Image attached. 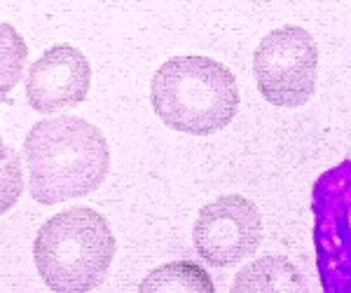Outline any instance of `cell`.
Here are the masks:
<instances>
[{"mask_svg": "<svg viewBox=\"0 0 351 293\" xmlns=\"http://www.w3.org/2000/svg\"><path fill=\"white\" fill-rule=\"evenodd\" d=\"M232 291H302V279L286 258H260L237 274Z\"/></svg>", "mask_w": 351, "mask_h": 293, "instance_id": "ba28073f", "label": "cell"}, {"mask_svg": "<svg viewBox=\"0 0 351 293\" xmlns=\"http://www.w3.org/2000/svg\"><path fill=\"white\" fill-rule=\"evenodd\" d=\"M258 92L276 108H300L319 82V45L300 26H281L260 40L253 54Z\"/></svg>", "mask_w": 351, "mask_h": 293, "instance_id": "5b68a950", "label": "cell"}, {"mask_svg": "<svg viewBox=\"0 0 351 293\" xmlns=\"http://www.w3.org/2000/svg\"><path fill=\"white\" fill-rule=\"evenodd\" d=\"M192 239L195 251L208 266H237L258 251L263 239V213L248 197L220 195L199 209Z\"/></svg>", "mask_w": 351, "mask_h": 293, "instance_id": "8992f818", "label": "cell"}, {"mask_svg": "<svg viewBox=\"0 0 351 293\" xmlns=\"http://www.w3.org/2000/svg\"><path fill=\"white\" fill-rule=\"evenodd\" d=\"M0 104H12V99H10V94H0ZM8 153V148H5L3 143V137H0V157Z\"/></svg>", "mask_w": 351, "mask_h": 293, "instance_id": "7c38bea8", "label": "cell"}, {"mask_svg": "<svg viewBox=\"0 0 351 293\" xmlns=\"http://www.w3.org/2000/svg\"><path fill=\"white\" fill-rule=\"evenodd\" d=\"M150 104L173 132L211 137L223 132L239 113L237 78L225 64L208 56H173L155 71Z\"/></svg>", "mask_w": 351, "mask_h": 293, "instance_id": "7a4b0ae2", "label": "cell"}, {"mask_svg": "<svg viewBox=\"0 0 351 293\" xmlns=\"http://www.w3.org/2000/svg\"><path fill=\"white\" fill-rule=\"evenodd\" d=\"M21 193H24V174L19 155L8 148V153L0 157V216L14 209Z\"/></svg>", "mask_w": 351, "mask_h": 293, "instance_id": "8fae6325", "label": "cell"}, {"mask_svg": "<svg viewBox=\"0 0 351 293\" xmlns=\"http://www.w3.org/2000/svg\"><path fill=\"white\" fill-rule=\"evenodd\" d=\"M24 165L31 197L54 207L101 188L110 172V145L92 122L61 115L31 127L24 139Z\"/></svg>", "mask_w": 351, "mask_h": 293, "instance_id": "6da1fadb", "label": "cell"}, {"mask_svg": "<svg viewBox=\"0 0 351 293\" xmlns=\"http://www.w3.org/2000/svg\"><path fill=\"white\" fill-rule=\"evenodd\" d=\"M311 211L321 289L351 293V160L316 178Z\"/></svg>", "mask_w": 351, "mask_h": 293, "instance_id": "277c9868", "label": "cell"}, {"mask_svg": "<svg viewBox=\"0 0 351 293\" xmlns=\"http://www.w3.org/2000/svg\"><path fill=\"white\" fill-rule=\"evenodd\" d=\"M92 87V64L73 45H54L26 78V99L33 110L49 115L80 106Z\"/></svg>", "mask_w": 351, "mask_h": 293, "instance_id": "52a82bcc", "label": "cell"}, {"mask_svg": "<svg viewBox=\"0 0 351 293\" xmlns=\"http://www.w3.org/2000/svg\"><path fill=\"white\" fill-rule=\"evenodd\" d=\"M28 61V45L14 26L0 21V94H10L19 84Z\"/></svg>", "mask_w": 351, "mask_h": 293, "instance_id": "30bf717a", "label": "cell"}, {"mask_svg": "<svg viewBox=\"0 0 351 293\" xmlns=\"http://www.w3.org/2000/svg\"><path fill=\"white\" fill-rule=\"evenodd\" d=\"M115 256V235L104 213L75 207L59 211L38 230L33 261L56 293H87L104 284Z\"/></svg>", "mask_w": 351, "mask_h": 293, "instance_id": "3957f363", "label": "cell"}, {"mask_svg": "<svg viewBox=\"0 0 351 293\" xmlns=\"http://www.w3.org/2000/svg\"><path fill=\"white\" fill-rule=\"evenodd\" d=\"M141 293H169V291H197L213 293V279L197 263L173 261L162 266L141 281Z\"/></svg>", "mask_w": 351, "mask_h": 293, "instance_id": "9c48e42d", "label": "cell"}]
</instances>
